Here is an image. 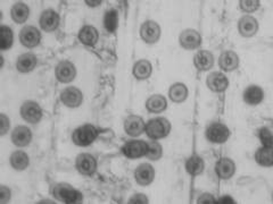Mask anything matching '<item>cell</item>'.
<instances>
[{"label": "cell", "mask_w": 273, "mask_h": 204, "mask_svg": "<svg viewBox=\"0 0 273 204\" xmlns=\"http://www.w3.org/2000/svg\"><path fill=\"white\" fill-rule=\"evenodd\" d=\"M146 133L153 140L164 139L169 135L171 130V124L166 118H155L150 119L148 124L146 125Z\"/></svg>", "instance_id": "obj_1"}, {"label": "cell", "mask_w": 273, "mask_h": 204, "mask_svg": "<svg viewBox=\"0 0 273 204\" xmlns=\"http://www.w3.org/2000/svg\"><path fill=\"white\" fill-rule=\"evenodd\" d=\"M54 196L59 201L64 203H81L83 200L82 194L71 185L62 183V184L56 185L54 188Z\"/></svg>", "instance_id": "obj_2"}, {"label": "cell", "mask_w": 273, "mask_h": 204, "mask_svg": "<svg viewBox=\"0 0 273 204\" xmlns=\"http://www.w3.org/2000/svg\"><path fill=\"white\" fill-rule=\"evenodd\" d=\"M98 136L97 128L92 125H83L77 127L72 135V140L79 146L90 145Z\"/></svg>", "instance_id": "obj_3"}, {"label": "cell", "mask_w": 273, "mask_h": 204, "mask_svg": "<svg viewBox=\"0 0 273 204\" xmlns=\"http://www.w3.org/2000/svg\"><path fill=\"white\" fill-rule=\"evenodd\" d=\"M230 136L229 128L223 124L214 123L206 130V138L213 143H224Z\"/></svg>", "instance_id": "obj_4"}, {"label": "cell", "mask_w": 273, "mask_h": 204, "mask_svg": "<svg viewBox=\"0 0 273 204\" xmlns=\"http://www.w3.org/2000/svg\"><path fill=\"white\" fill-rule=\"evenodd\" d=\"M21 115L22 117L31 124H36L43 117V110L40 106L34 101H26L21 107Z\"/></svg>", "instance_id": "obj_5"}, {"label": "cell", "mask_w": 273, "mask_h": 204, "mask_svg": "<svg viewBox=\"0 0 273 204\" xmlns=\"http://www.w3.org/2000/svg\"><path fill=\"white\" fill-rule=\"evenodd\" d=\"M76 168L79 172L85 176H91L97 169V161L91 154L81 153L76 158Z\"/></svg>", "instance_id": "obj_6"}, {"label": "cell", "mask_w": 273, "mask_h": 204, "mask_svg": "<svg viewBox=\"0 0 273 204\" xmlns=\"http://www.w3.org/2000/svg\"><path fill=\"white\" fill-rule=\"evenodd\" d=\"M122 151L125 156H128L130 159H138L141 156L146 155L147 153V143L144 141H129L128 143H125L122 148Z\"/></svg>", "instance_id": "obj_7"}, {"label": "cell", "mask_w": 273, "mask_h": 204, "mask_svg": "<svg viewBox=\"0 0 273 204\" xmlns=\"http://www.w3.org/2000/svg\"><path fill=\"white\" fill-rule=\"evenodd\" d=\"M140 35L145 42L155 43L161 36V28L154 20H147L140 29Z\"/></svg>", "instance_id": "obj_8"}, {"label": "cell", "mask_w": 273, "mask_h": 204, "mask_svg": "<svg viewBox=\"0 0 273 204\" xmlns=\"http://www.w3.org/2000/svg\"><path fill=\"white\" fill-rule=\"evenodd\" d=\"M21 42L26 48H34L40 43L41 34L34 26H25L20 34Z\"/></svg>", "instance_id": "obj_9"}, {"label": "cell", "mask_w": 273, "mask_h": 204, "mask_svg": "<svg viewBox=\"0 0 273 204\" xmlns=\"http://www.w3.org/2000/svg\"><path fill=\"white\" fill-rule=\"evenodd\" d=\"M180 44L187 50L197 49L202 44V35L195 30H185L180 34Z\"/></svg>", "instance_id": "obj_10"}, {"label": "cell", "mask_w": 273, "mask_h": 204, "mask_svg": "<svg viewBox=\"0 0 273 204\" xmlns=\"http://www.w3.org/2000/svg\"><path fill=\"white\" fill-rule=\"evenodd\" d=\"M61 100L65 106L70 108H76L80 106L83 101L82 92L76 87L70 86L65 88L61 94Z\"/></svg>", "instance_id": "obj_11"}, {"label": "cell", "mask_w": 273, "mask_h": 204, "mask_svg": "<svg viewBox=\"0 0 273 204\" xmlns=\"http://www.w3.org/2000/svg\"><path fill=\"white\" fill-rule=\"evenodd\" d=\"M134 178L140 185H149L155 178V169L148 164H141L134 171Z\"/></svg>", "instance_id": "obj_12"}, {"label": "cell", "mask_w": 273, "mask_h": 204, "mask_svg": "<svg viewBox=\"0 0 273 204\" xmlns=\"http://www.w3.org/2000/svg\"><path fill=\"white\" fill-rule=\"evenodd\" d=\"M76 76L74 65L70 61H61L56 67V77L62 83H70Z\"/></svg>", "instance_id": "obj_13"}, {"label": "cell", "mask_w": 273, "mask_h": 204, "mask_svg": "<svg viewBox=\"0 0 273 204\" xmlns=\"http://www.w3.org/2000/svg\"><path fill=\"white\" fill-rule=\"evenodd\" d=\"M146 125L144 119L139 117V116H129L127 119H125L124 123V129L127 132L128 135L132 136V138H136L145 132Z\"/></svg>", "instance_id": "obj_14"}, {"label": "cell", "mask_w": 273, "mask_h": 204, "mask_svg": "<svg viewBox=\"0 0 273 204\" xmlns=\"http://www.w3.org/2000/svg\"><path fill=\"white\" fill-rule=\"evenodd\" d=\"M229 85V80L222 73L215 72L209 74L207 77V86L213 92H223L227 90Z\"/></svg>", "instance_id": "obj_15"}, {"label": "cell", "mask_w": 273, "mask_h": 204, "mask_svg": "<svg viewBox=\"0 0 273 204\" xmlns=\"http://www.w3.org/2000/svg\"><path fill=\"white\" fill-rule=\"evenodd\" d=\"M40 25L43 30L47 31V32H52V31H55L60 25L59 14L52 9L45 10V12L41 14Z\"/></svg>", "instance_id": "obj_16"}, {"label": "cell", "mask_w": 273, "mask_h": 204, "mask_svg": "<svg viewBox=\"0 0 273 204\" xmlns=\"http://www.w3.org/2000/svg\"><path fill=\"white\" fill-rule=\"evenodd\" d=\"M238 28L241 35L245 36V38H250V36H254L257 33L259 23H257V20L254 17L244 16L240 18Z\"/></svg>", "instance_id": "obj_17"}, {"label": "cell", "mask_w": 273, "mask_h": 204, "mask_svg": "<svg viewBox=\"0 0 273 204\" xmlns=\"http://www.w3.org/2000/svg\"><path fill=\"white\" fill-rule=\"evenodd\" d=\"M31 140H32V133H31V130L29 127L17 126L13 130L12 141L16 146L23 148V146L29 145L31 142Z\"/></svg>", "instance_id": "obj_18"}, {"label": "cell", "mask_w": 273, "mask_h": 204, "mask_svg": "<svg viewBox=\"0 0 273 204\" xmlns=\"http://www.w3.org/2000/svg\"><path fill=\"white\" fill-rule=\"evenodd\" d=\"M215 171H217L218 177H220L221 179H229L235 175L236 165L231 159L223 158L218 161Z\"/></svg>", "instance_id": "obj_19"}, {"label": "cell", "mask_w": 273, "mask_h": 204, "mask_svg": "<svg viewBox=\"0 0 273 204\" xmlns=\"http://www.w3.org/2000/svg\"><path fill=\"white\" fill-rule=\"evenodd\" d=\"M219 65L225 72H232L239 65V57L233 51H224L220 56Z\"/></svg>", "instance_id": "obj_20"}, {"label": "cell", "mask_w": 273, "mask_h": 204, "mask_svg": "<svg viewBox=\"0 0 273 204\" xmlns=\"http://www.w3.org/2000/svg\"><path fill=\"white\" fill-rule=\"evenodd\" d=\"M193 62L199 71H208L214 65V57L209 51L201 50L195 55Z\"/></svg>", "instance_id": "obj_21"}, {"label": "cell", "mask_w": 273, "mask_h": 204, "mask_svg": "<svg viewBox=\"0 0 273 204\" xmlns=\"http://www.w3.org/2000/svg\"><path fill=\"white\" fill-rule=\"evenodd\" d=\"M263 98L264 92L260 86L251 85L246 88L244 92V100L247 104H250V106H255V104L261 103Z\"/></svg>", "instance_id": "obj_22"}, {"label": "cell", "mask_w": 273, "mask_h": 204, "mask_svg": "<svg viewBox=\"0 0 273 204\" xmlns=\"http://www.w3.org/2000/svg\"><path fill=\"white\" fill-rule=\"evenodd\" d=\"M167 107L166 99L161 94H154L146 102V108L149 112L159 114L164 111Z\"/></svg>", "instance_id": "obj_23"}, {"label": "cell", "mask_w": 273, "mask_h": 204, "mask_svg": "<svg viewBox=\"0 0 273 204\" xmlns=\"http://www.w3.org/2000/svg\"><path fill=\"white\" fill-rule=\"evenodd\" d=\"M79 39L81 42L86 46H94L98 41V31L90 25H86L81 29L79 33Z\"/></svg>", "instance_id": "obj_24"}, {"label": "cell", "mask_w": 273, "mask_h": 204, "mask_svg": "<svg viewBox=\"0 0 273 204\" xmlns=\"http://www.w3.org/2000/svg\"><path fill=\"white\" fill-rule=\"evenodd\" d=\"M36 66V58L32 54L21 55L16 61V68L21 73H29Z\"/></svg>", "instance_id": "obj_25"}, {"label": "cell", "mask_w": 273, "mask_h": 204, "mask_svg": "<svg viewBox=\"0 0 273 204\" xmlns=\"http://www.w3.org/2000/svg\"><path fill=\"white\" fill-rule=\"evenodd\" d=\"M10 12H12L10 14H12V18L14 22L22 24L29 18L30 8L28 7V5H25L23 3H17L14 5Z\"/></svg>", "instance_id": "obj_26"}, {"label": "cell", "mask_w": 273, "mask_h": 204, "mask_svg": "<svg viewBox=\"0 0 273 204\" xmlns=\"http://www.w3.org/2000/svg\"><path fill=\"white\" fill-rule=\"evenodd\" d=\"M205 168V164L204 160L201 158V156L197 154L191 155L186 162V169L189 172V174L192 176H197L201 175L204 171Z\"/></svg>", "instance_id": "obj_27"}, {"label": "cell", "mask_w": 273, "mask_h": 204, "mask_svg": "<svg viewBox=\"0 0 273 204\" xmlns=\"http://www.w3.org/2000/svg\"><path fill=\"white\" fill-rule=\"evenodd\" d=\"M151 64L148 60H139L136 61L133 67V75L138 80H146L151 75Z\"/></svg>", "instance_id": "obj_28"}, {"label": "cell", "mask_w": 273, "mask_h": 204, "mask_svg": "<svg viewBox=\"0 0 273 204\" xmlns=\"http://www.w3.org/2000/svg\"><path fill=\"white\" fill-rule=\"evenodd\" d=\"M30 159L29 155L23 151H15L10 156V165L14 169L16 170H24L29 167Z\"/></svg>", "instance_id": "obj_29"}, {"label": "cell", "mask_w": 273, "mask_h": 204, "mask_svg": "<svg viewBox=\"0 0 273 204\" xmlns=\"http://www.w3.org/2000/svg\"><path fill=\"white\" fill-rule=\"evenodd\" d=\"M170 99L173 102H183L188 97V88L183 83H176L170 88Z\"/></svg>", "instance_id": "obj_30"}, {"label": "cell", "mask_w": 273, "mask_h": 204, "mask_svg": "<svg viewBox=\"0 0 273 204\" xmlns=\"http://www.w3.org/2000/svg\"><path fill=\"white\" fill-rule=\"evenodd\" d=\"M257 164L263 167H271L273 164L272 159V148H261L255 154Z\"/></svg>", "instance_id": "obj_31"}, {"label": "cell", "mask_w": 273, "mask_h": 204, "mask_svg": "<svg viewBox=\"0 0 273 204\" xmlns=\"http://www.w3.org/2000/svg\"><path fill=\"white\" fill-rule=\"evenodd\" d=\"M104 25L108 32H114L118 29L119 25V15L115 9H111L105 14L104 17Z\"/></svg>", "instance_id": "obj_32"}, {"label": "cell", "mask_w": 273, "mask_h": 204, "mask_svg": "<svg viewBox=\"0 0 273 204\" xmlns=\"http://www.w3.org/2000/svg\"><path fill=\"white\" fill-rule=\"evenodd\" d=\"M162 154H163L162 145L160 143L155 142V140L147 143V153H146L147 158L155 161L161 159Z\"/></svg>", "instance_id": "obj_33"}, {"label": "cell", "mask_w": 273, "mask_h": 204, "mask_svg": "<svg viewBox=\"0 0 273 204\" xmlns=\"http://www.w3.org/2000/svg\"><path fill=\"white\" fill-rule=\"evenodd\" d=\"M0 31H2V49L7 50L13 44V39H14L13 31L12 29L8 28V26L5 25L0 28Z\"/></svg>", "instance_id": "obj_34"}, {"label": "cell", "mask_w": 273, "mask_h": 204, "mask_svg": "<svg viewBox=\"0 0 273 204\" xmlns=\"http://www.w3.org/2000/svg\"><path fill=\"white\" fill-rule=\"evenodd\" d=\"M259 136L262 144H263L265 148H272V134L269 128L266 127L261 128Z\"/></svg>", "instance_id": "obj_35"}, {"label": "cell", "mask_w": 273, "mask_h": 204, "mask_svg": "<svg viewBox=\"0 0 273 204\" xmlns=\"http://www.w3.org/2000/svg\"><path fill=\"white\" fill-rule=\"evenodd\" d=\"M240 7L244 12L253 13L260 7V2L259 0H241Z\"/></svg>", "instance_id": "obj_36"}, {"label": "cell", "mask_w": 273, "mask_h": 204, "mask_svg": "<svg viewBox=\"0 0 273 204\" xmlns=\"http://www.w3.org/2000/svg\"><path fill=\"white\" fill-rule=\"evenodd\" d=\"M129 203H138V204H145L148 203V197L144 194H134L132 197L129 200Z\"/></svg>", "instance_id": "obj_37"}, {"label": "cell", "mask_w": 273, "mask_h": 204, "mask_svg": "<svg viewBox=\"0 0 273 204\" xmlns=\"http://www.w3.org/2000/svg\"><path fill=\"white\" fill-rule=\"evenodd\" d=\"M10 198V191L7 187L2 186L0 187V201L2 203H6Z\"/></svg>", "instance_id": "obj_38"}, {"label": "cell", "mask_w": 273, "mask_h": 204, "mask_svg": "<svg viewBox=\"0 0 273 204\" xmlns=\"http://www.w3.org/2000/svg\"><path fill=\"white\" fill-rule=\"evenodd\" d=\"M198 203L199 204H208V203L212 204V203H215V200L211 194H208V193H205V194L198 197Z\"/></svg>", "instance_id": "obj_39"}, {"label": "cell", "mask_w": 273, "mask_h": 204, "mask_svg": "<svg viewBox=\"0 0 273 204\" xmlns=\"http://www.w3.org/2000/svg\"><path fill=\"white\" fill-rule=\"evenodd\" d=\"M0 119H2V135H5L7 133V130L9 129V126H10L9 120L6 115H4V114H2Z\"/></svg>", "instance_id": "obj_40"}, {"label": "cell", "mask_w": 273, "mask_h": 204, "mask_svg": "<svg viewBox=\"0 0 273 204\" xmlns=\"http://www.w3.org/2000/svg\"><path fill=\"white\" fill-rule=\"evenodd\" d=\"M215 203H235V201H233V198H231L230 196H223L221 198H219V200Z\"/></svg>", "instance_id": "obj_41"}, {"label": "cell", "mask_w": 273, "mask_h": 204, "mask_svg": "<svg viewBox=\"0 0 273 204\" xmlns=\"http://www.w3.org/2000/svg\"><path fill=\"white\" fill-rule=\"evenodd\" d=\"M86 3L89 5V6H98V5L102 4L101 0H97V2H89V0H87Z\"/></svg>", "instance_id": "obj_42"}]
</instances>
